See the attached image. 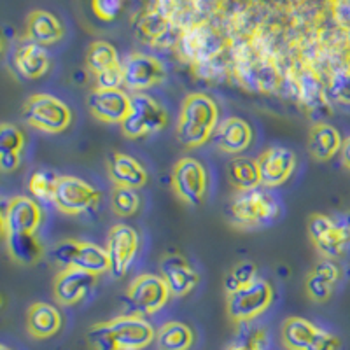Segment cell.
Returning a JSON list of instances; mask_svg holds the SVG:
<instances>
[{"instance_id":"38","label":"cell","mask_w":350,"mask_h":350,"mask_svg":"<svg viewBox=\"0 0 350 350\" xmlns=\"http://www.w3.org/2000/svg\"><path fill=\"white\" fill-rule=\"evenodd\" d=\"M124 0H92L95 16L102 21H114L123 11Z\"/></svg>"},{"instance_id":"49","label":"cell","mask_w":350,"mask_h":350,"mask_svg":"<svg viewBox=\"0 0 350 350\" xmlns=\"http://www.w3.org/2000/svg\"><path fill=\"white\" fill-rule=\"evenodd\" d=\"M0 350H11V349H9V347H5L4 343H0Z\"/></svg>"},{"instance_id":"5","label":"cell","mask_w":350,"mask_h":350,"mask_svg":"<svg viewBox=\"0 0 350 350\" xmlns=\"http://www.w3.org/2000/svg\"><path fill=\"white\" fill-rule=\"evenodd\" d=\"M23 118L28 126L44 133H62L72 124V111L58 96L36 93L23 105Z\"/></svg>"},{"instance_id":"27","label":"cell","mask_w":350,"mask_h":350,"mask_svg":"<svg viewBox=\"0 0 350 350\" xmlns=\"http://www.w3.org/2000/svg\"><path fill=\"white\" fill-rule=\"evenodd\" d=\"M158 350H189L195 343V333L186 323L168 321L156 331Z\"/></svg>"},{"instance_id":"46","label":"cell","mask_w":350,"mask_h":350,"mask_svg":"<svg viewBox=\"0 0 350 350\" xmlns=\"http://www.w3.org/2000/svg\"><path fill=\"white\" fill-rule=\"evenodd\" d=\"M5 207H2V203H0V239H5Z\"/></svg>"},{"instance_id":"10","label":"cell","mask_w":350,"mask_h":350,"mask_svg":"<svg viewBox=\"0 0 350 350\" xmlns=\"http://www.w3.org/2000/svg\"><path fill=\"white\" fill-rule=\"evenodd\" d=\"M105 323L118 350H144L156 340V329L142 315L123 314Z\"/></svg>"},{"instance_id":"3","label":"cell","mask_w":350,"mask_h":350,"mask_svg":"<svg viewBox=\"0 0 350 350\" xmlns=\"http://www.w3.org/2000/svg\"><path fill=\"white\" fill-rule=\"evenodd\" d=\"M51 258L60 268H77L96 277L111 271L107 251L86 240H62L53 247Z\"/></svg>"},{"instance_id":"31","label":"cell","mask_w":350,"mask_h":350,"mask_svg":"<svg viewBox=\"0 0 350 350\" xmlns=\"http://www.w3.org/2000/svg\"><path fill=\"white\" fill-rule=\"evenodd\" d=\"M60 175L49 170H37L28 179V191L32 193L33 200L53 202L55 200L56 186H58Z\"/></svg>"},{"instance_id":"36","label":"cell","mask_w":350,"mask_h":350,"mask_svg":"<svg viewBox=\"0 0 350 350\" xmlns=\"http://www.w3.org/2000/svg\"><path fill=\"white\" fill-rule=\"evenodd\" d=\"M334 284H331L329 280H326L324 277H321L319 273H315L314 270L308 273L305 280V289L306 295L310 296L312 301L315 303H324L331 298L333 295Z\"/></svg>"},{"instance_id":"16","label":"cell","mask_w":350,"mask_h":350,"mask_svg":"<svg viewBox=\"0 0 350 350\" xmlns=\"http://www.w3.org/2000/svg\"><path fill=\"white\" fill-rule=\"evenodd\" d=\"M96 279H98L96 275L77 270V268H62L53 282L55 299L64 306L77 305L95 287Z\"/></svg>"},{"instance_id":"8","label":"cell","mask_w":350,"mask_h":350,"mask_svg":"<svg viewBox=\"0 0 350 350\" xmlns=\"http://www.w3.org/2000/svg\"><path fill=\"white\" fill-rule=\"evenodd\" d=\"M100 202H102V193L95 186H92L81 177L60 175L53 203L62 214H88V212L95 211Z\"/></svg>"},{"instance_id":"24","label":"cell","mask_w":350,"mask_h":350,"mask_svg":"<svg viewBox=\"0 0 350 350\" xmlns=\"http://www.w3.org/2000/svg\"><path fill=\"white\" fill-rule=\"evenodd\" d=\"M340 131L327 123H315L308 133V152L315 161H329L342 151Z\"/></svg>"},{"instance_id":"13","label":"cell","mask_w":350,"mask_h":350,"mask_svg":"<svg viewBox=\"0 0 350 350\" xmlns=\"http://www.w3.org/2000/svg\"><path fill=\"white\" fill-rule=\"evenodd\" d=\"M88 109L96 120L107 124H121L130 111V95L121 88H93L88 95Z\"/></svg>"},{"instance_id":"45","label":"cell","mask_w":350,"mask_h":350,"mask_svg":"<svg viewBox=\"0 0 350 350\" xmlns=\"http://www.w3.org/2000/svg\"><path fill=\"white\" fill-rule=\"evenodd\" d=\"M342 163H343V167L349 168V170H350V137H349V139L343 140V146H342Z\"/></svg>"},{"instance_id":"18","label":"cell","mask_w":350,"mask_h":350,"mask_svg":"<svg viewBox=\"0 0 350 350\" xmlns=\"http://www.w3.org/2000/svg\"><path fill=\"white\" fill-rule=\"evenodd\" d=\"M159 270H161L159 275L163 277L168 289H170V295L175 298H183V296L189 295L196 287V284L200 282L198 271L180 254L165 256L159 262Z\"/></svg>"},{"instance_id":"9","label":"cell","mask_w":350,"mask_h":350,"mask_svg":"<svg viewBox=\"0 0 350 350\" xmlns=\"http://www.w3.org/2000/svg\"><path fill=\"white\" fill-rule=\"evenodd\" d=\"M207 186V170L198 159L180 158L172 168V189L189 207L202 205Z\"/></svg>"},{"instance_id":"12","label":"cell","mask_w":350,"mask_h":350,"mask_svg":"<svg viewBox=\"0 0 350 350\" xmlns=\"http://www.w3.org/2000/svg\"><path fill=\"white\" fill-rule=\"evenodd\" d=\"M124 86L135 93H144L149 88L163 83L167 77V68L158 58L142 53H133L126 58L123 65Z\"/></svg>"},{"instance_id":"1","label":"cell","mask_w":350,"mask_h":350,"mask_svg":"<svg viewBox=\"0 0 350 350\" xmlns=\"http://www.w3.org/2000/svg\"><path fill=\"white\" fill-rule=\"evenodd\" d=\"M219 105L207 93H189L184 98L177 120V139L187 149L202 148L215 133Z\"/></svg>"},{"instance_id":"28","label":"cell","mask_w":350,"mask_h":350,"mask_svg":"<svg viewBox=\"0 0 350 350\" xmlns=\"http://www.w3.org/2000/svg\"><path fill=\"white\" fill-rule=\"evenodd\" d=\"M228 180L235 189H239V193L261 187V177H259L256 159L247 158V156L231 159L228 163Z\"/></svg>"},{"instance_id":"48","label":"cell","mask_w":350,"mask_h":350,"mask_svg":"<svg viewBox=\"0 0 350 350\" xmlns=\"http://www.w3.org/2000/svg\"><path fill=\"white\" fill-rule=\"evenodd\" d=\"M4 51V40H2V37H0V53Z\"/></svg>"},{"instance_id":"25","label":"cell","mask_w":350,"mask_h":350,"mask_svg":"<svg viewBox=\"0 0 350 350\" xmlns=\"http://www.w3.org/2000/svg\"><path fill=\"white\" fill-rule=\"evenodd\" d=\"M5 247L12 261L21 267H32L44 256V247L37 233H8Z\"/></svg>"},{"instance_id":"6","label":"cell","mask_w":350,"mask_h":350,"mask_svg":"<svg viewBox=\"0 0 350 350\" xmlns=\"http://www.w3.org/2000/svg\"><path fill=\"white\" fill-rule=\"evenodd\" d=\"M273 296V286L268 280L258 277L242 289L226 296L228 317L235 324L251 323L270 308Z\"/></svg>"},{"instance_id":"37","label":"cell","mask_w":350,"mask_h":350,"mask_svg":"<svg viewBox=\"0 0 350 350\" xmlns=\"http://www.w3.org/2000/svg\"><path fill=\"white\" fill-rule=\"evenodd\" d=\"M86 338L90 347L93 350H118L114 338H112L111 331H109L107 323H96L93 324L86 333Z\"/></svg>"},{"instance_id":"2","label":"cell","mask_w":350,"mask_h":350,"mask_svg":"<svg viewBox=\"0 0 350 350\" xmlns=\"http://www.w3.org/2000/svg\"><path fill=\"white\" fill-rule=\"evenodd\" d=\"M280 214V203L277 196L268 189L240 191L230 205L231 223L240 228H261L273 223Z\"/></svg>"},{"instance_id":"14","label":"cell","mask_w":350,"mask_h":350,"mask_svg":"<svg viewBox=\"0 0 350 350\" xmlns=\"http://www.w3.org/2000/svg\"><path fill=\"white\" fill-rule=\"evenodd\" d=\"M258 163L259 177H261V186L265 187H279L291 179V175L295 174L298 159H296L295 151L282 146H273L262 151L256 158Z\"/></svg>"},{"instance_id":"15","label":"cell","mask_w":350,"mask_h":350,"mask_svg":"<svg viewBox=\"0 0 350 350\" xmlns=\"http://www.w3.org/2000/svg\"><path fill=\"white\" fill-rule=\"evenodd\" d=\"M308 235L315 249L326 259L342 256L350 242L349 237L336 226L334 219L326 214H314L308 219Z\"/></svg>"},{"instance_id":"39","label":"cell","mask_w":350,"mask_h":350,"mask_svg":"<svg viewBox=\"0 0 350 350\" xmlns=\"http://www.w3.org/2000/svg\"><path fill=\"white\" fill-rule=\"evenodd\" d=\"M329 92L334 100L350 104V72H336L331 77Z\"/></svg>"},{"instance_id":"11","label":"cell","mask_w":350,"mask_h":350,"mask_svg":"<svg viewBox=\"0 0 350 350\" xmlns=\"http://www.w3.org/2000/svg\"><path fill=\"white\" fill-rule=\"evenodd\" d=\"M139 233L130 224L118 223L107 235V251L111 261V273L114 279H123L139 252Z\"/></svg>"},{"instance_id":"30","label":"cell","mask_w":350,"mask_h":350,"mask_svg":"<svg viewBox=\"0 0 350 350\" xmlns=\"http://www.w3.org/2000/svg\"><path fill=\"white\" fill-rule=\"evenodd\" d=\"M296 92H298L299 100L310 109H317L326 104V93L317 79L314 72H303L296 81Z\"/></svg>"},{"instance_id":"7","label":"cell","mask_w":350,"mask_h":350,"mask_svg":"<svg viewBox=\"0 0 350 350\" xmlns=\"http://www.w3.org/2000/svg\"><path fill=\"white\" fill-rule=\"evenodd\" d=\"M170 298V289L158 273H140L126 289L128 310L142 317L161 310Z\"/></svg>"},{"instance_id":"44","label":"cell","mask_w":350,"mask_h":350,"mask_svg":"<svg viewBox=\"0 0 350 350\" xmlns=\"http://www.w3.org/2000/svg\"><path fill=\"white\" fill-rule=\"evenodd\" d=\"M333 219H334V223H336V226H338L340 230H342L343 233L350 239V211L342 212V214H338Z\"/></svg>"},{"instance_id":"22","label":"cell","mask_w":350,"mask_h":350,"mask_svg":"<svg viewBox=\"0 0 350 350\" xmlns=\"http://www.w3.org/2000/svg\"><path fill=\"white\" fill-rule=\"evenodd\" d=\"M64 319L55 305L36 301L27 312V331L33 340H48L62 329Z\"/></svg>"},{"instance_id":"17","label":"cell","mask_w":350,"mask_h":350,"mask_svg":"<svg viewBox=\"0 0 350 350\" xmlns=\"http://www.w3.org/2000/svg\"><path fill=\"white\" fill-rule=\"evenodd\" d=\"M42 208L37 200L30 196H12L5 205L8 233H37L42 224Z\"/></svg>"},{"instance_id":"40","label":"cell","mask_w":350,"mask_h":350,"mask_svg":"<svg viewBox=\"0 0 350 350\" xmlns=\"http://www.w3.org/2000/svg\"><path fill=\"white\" fill-rule=\"evenodd\" d=\"M96 77V86L98 88H120L121 84H124L123 77V65H118V67H112L109 70L102 72Z\"/></svg>"},{"instance_id":"34","label":"cell","mask_w":350,"mask_h":350,"mask_svg":"<svg viewBox=\"0 0 350 350\" xmlns=\"http://www.w3.org/2000/svg\"><path fill=\"white\" fill-rule=\"evenodd\" d=\"M25 133L12 123H0V156L11 154V152H18L25 149Z\"/></svg>"},{"instance_id":"23","label":"cell","mask_w":350,"mask_h":350,"mask_svg":"<svg viewBox=\"0 0 350 350\" xmlns=\"http://www.w3.org/2000/svg\"><path fill=\"white\" fill-rule=\"evenodd\" d=\"M64 25L53 12L36 9L28 14L27 39L40 46H53L64 39Z\"/></svg>"},{"instance_id":"42","label":"cell","mask_w":350,"mask_h":350,"mask_svg":"<svg viewBox=\"0 0 350 350\" xmlns=\"http://www.w3.org/2000/svg\"><path fill=\"white\" fill-rule=\"evenodd\" d=\"M314 271L321 275V277H324L326 280H329L334 286H336V282L340 280V275H342L338 265L331 261V259H321L314 267Z\"/></svg>"},{"instance_id":"43","label":"cell","mask_w":350,"mask_h":350,"mask_svg":"<svg viewBox=\"0 0 350 350\" xmlns=\"http://www.w3.org/2000/svg\"><path fill=\"white\" fill-rule=\"evenodd\" d=\"M21 163V154L18 152H11V154L0 156V172L4 174H11V172L16 170Z\"/></svg>"},{"instance_id":"33","label":"cell","mask_w":350,"mask_h":350,"mask_svg":"<svg viewBox=\"0 0 350 350\" xmlns=\"http://www.w3.org/2000/svg\"><path fill=\"white\" fill-rule=\"evenodd\" d=\"M258 279V268H256L254 262L251 261H242L239 265L231 268L230 271L224 277V291H226V296L235 293V291L242 289L243 286L251 284L252 280Z\"/></svg>"},{"instance_id":"26","label":"cell","mask_w":350,"mask_h":350,"mask_svg":"<svg viewBox=\"0 0 350 350\" xmlns=\"http://www.w3.org/2000/svg\"><path fill=\"white\" fill-rule=\"evenodd\" d=\"M321 327L303 317H287L282 324V343L287 350H306Z\"/></svg>"},{"instance_id":"32","label":"cell","mask_w":350,"mask_h":350,"mask_svg":"<svg viewBox=\"0 0 350 350\" xmlns=\"http://www.w3.org/2000/svg\"><path fill=\"white\" fill-rule=\"evenodd\" d=\"M111 205L116 215L120 217H131L140 208V195L137 189L123 186H114L111 195Z\"/></svg>"},{"instance_id":"19","label":"cell","mask_w":350,"mask_h":350,"mask_svg":"<svg viewBox=\"0 0 350 350\" xmlns=\"http://www.w3.org/2000/svg\"><path fill=\"white\" fill-rule=\"evenodd\" d=\"M254 140L252 126L242 118H226L215 130V146L224 154H242Z\"/></svg>"},{"instance_id":"41","label":"cell","mask_w":350,"mask_h":350,"mask_svg":"<svg viewBox=\"0 0 350 350\" xmlns=\"http://www.w3.org/2000/svg\"><path fill=\"white\" fill-rule=\"evenodd\" d=\"M340 338L326 329H319L317 336L314 338L312 345L306 350H338Z\"/></svg>"},{"instance_id":"21","label":"cell","mask_w":350,"mask_h":350,"mask_svg":"<svg viewBox=\"0 0 350 350\" xmlns=\"http://www.w3.org/2000/svg\"><path fill=\"white\" fill-rule=\"evenodd\" d=\"M107 170L114 186L139 189L148 184V172L144 165L126 152H112L107 159Z\"/></svg>"},{"instance_id":"29","label":"cell","mask_w":350,"mask_h":350,"mask_svg":"<svg viewBox=\"0 0 350 350\" xmlns=\"http://www.w3.org/2000/svg\"><path fill=\"white\" fill-rule=\"evenodd\" d=\"M86 64L90 72H93L95 76L109 70V68L121 65L116 48L111 42H105V40H95V42L90 44L86 53Z\"/></svg>"},{"instance_id":"20","label":"cell","mask_w":350,"mask_h":350,"mask_svg":"<svg viewBox=\"0 0 350 350\" xmlns=\"http://www.w3.org/2000/svg\"><path fill=\"white\" fill-rule=\"evenodd\" d=\"M12 62H14L16 70L20 72V76L30 81L46 76L51 67V60H49L46 48L30 39H25L23 42L18 44Z\"/></svg>"},{"instance_id":"35","label":"cell","mask_w":350,"mask_h":350,"mask_svg":"<svg viewBox=\"0 0 350 350\" xmlns=\"http://www.w3.org/2000/svg\"><path fill=\"white\" fill-rule=\"evenodd\" d=\"M212 39L207 37V33L202 32V30H195V32L187 33V37H184V51L189 58H195V60H205L207 55L214 53V49L211 48Z\"/></svg>"},{"instance_id":"47","label":"cell","mask_w":350,"mask_h":350,"mask_svg":"<svg viewBox=\"0 0 350 350\" xmlns=\"http://www.w3.org/2000/svg\"><path fill=\"white\" fill-rule=\"evenodd\" d=\"M228 350H252V347L245 345V343H240V345L230 347V349H228Z\"/></svg>"},{"instance_id":"4","label":"cell","mask_w":350,"mask_h":350,"mask_svg":"<svg viewBox=\"0 0 350 350\" xmlns=\"http://www.w3.org/2000/svg\"><path fill=\"white\" fill-rule=\"evenodd\" d=\"M168 124V112L154 96L148 93H133L130 96V111L121 123L126 139H142L158 133Z\"/></svg>"}]
</instances>
